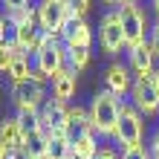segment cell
I'll list each match as a JSON object with an SVG mask.
<instances>
[{"mask_svg": "<svg viewBox=\"0 0 159 159\" xmlns=\"http://www.w3.org/2000/svg\"><path fill=\"white\" fill-rule=\"evenodd\" d=\"M121 107H125V101L119 96L107 90H98L96 96L90 101V125H93V133L101 136V139H113L116 133V125H119V116H121Z\"/></svg>", "mask_w": 159, "mask_h": 159, "instance_id": "obj_1", "label": "cell"}, {"mask_svg": "<svg viewBox=\"0 0 159 159\" xmlns=\"http://www.w3.org/2000/svg\"><path fill=\"white\" fill-rule=\"evenodd\" d=\"M32 64H35V72H41V75L52 84L64 70H67V46H64V41L43 35L38 52L32 55Z\"/></svg>", "mask_w": 159, "mask_h": 159, "instance_id": "obj_2", "label": "cell"}, {"mask_svg": "<svg viewBox=\"0 0 159 159\" xmlns=\"http://www.w3.org/2000/svg\"><path fill=\"white\" fill-rule=\"evenodd\" d=\"M142 139H145V116L127 101V104L121 107V116H119L113 142L119 145V151H127V148L142 145Z\"/></svg>", "mask_w": 159, "mask_h": 159, "instance_id": "obj_3", "label": "cell"}, {"mask_svg": "<svg viewBox=\"0 0 159 159\" xmlns=\"http://www.w3.org/2000/svg\"><path fill=\"white\" fill-rule=\"evenodd\" d=\"M119 23H121V32H125V43L127 46H139L148 41V32H151V20L148 15L142 12L139 3H127V6H119Z\"/></svg>", "mask_w": 159, "mask_h": 159, "instance_id": "obj_4", "label": "cell"}, {"mask_svg": "<svg viewBox=\"0 0 159 159\" xmlns=\"http://www.w3.org/2000/svg\"><path fill=\"white\" fill-rule=\"evenodd\" d=\"M35 15H38V26L43 35L49 38H61L64 26L70 20V9H67V0H38L35 6Z\"/></svg>", "mask_w": 159, "mask_h": 159, "instance_id": "obj_5", "label": "cell"}, {"mask_svg": "<svg viewBox=\"0 0 159 159\" xmlns=\"http://www.w3.org/2000/svg\"><path fill=\"white\" fill-rule=\"evenodd\" d=\"M130 104H133L142 116H156L159 113V84L156 75H136L133 87H130Z\"/></svg>", "mask_w": 159, "mask_h": 159, "instance_id": "obj_6", "label": "cell"}, {"mask_svg": "<svg viewBox=\"0 0 159 159\" xmlns=\"http://www.w3.org/2000/svg\"><path fill=\"white\" fill-rule=\"evenodd\" d=\"M9 101L15 104V110H41L46 101V84L41 81H17L9 87Z\"/></svg>", "mask_w": 159, "mask_h": 159, "instance_id": "obj_7", "label": "cell"}, {"mask_svg": "<svg viewBox=\"0 0 159 159\" xmlns=\"http://www.w3.org/2000/svg\"><path fill=\"white\" fill-rule=\"evenodd\" d=\"M98 43H101V49H104L107 55H119L121 49H127L125 32H121V23H119V12H116V9L104 12V17H101V23H98Z\"/></svg>", "mask_w": 159, "mask_h": 159, "instance_id": "obj_8", "label": "cell"}, {"mask_svg": "<svg viewBox=\"0 0 159 159\" xmlns=\"http://www.w3.org/2000/svg\"><path fill=\"white\" fill-rule=\"evenodd\" d=\"M38 113H41V125H43V133H46V136L67 133V125H70V104H61V101H55V98H46Z\"/></svg>", "mask_w": 159, "mask_h": 159, "instance_id": "obj_9", "label": "cell"}, {"mask_svg": "<svg viewBox=\"0 0 159 159\" xmlns=\"http://www.w3.org/2000/svg\"><path fill=\"white\" fill-rule=\"evenodd\" d=\"M61 41L67 49H93V29H90L87 17L70 15V20L61 32Z\"/></svg>", "mask_w": 159, "mask_h": 159, "instance_id": "obj_10", "label": "cell"}, {"mask_svg": "<svg viewBox=\"0 0 159 159\" xmlns=\"http://www.w3.org/2000/svg\"><path fill=\"white\" fill-rule=\"evenodd\" d=\"M41 41H43V32H41V26H38V20H29V23H23V26H9V43H15L17 49H20L23 55H32L38 52V46H41Z\"/></svg>", "mask_w": 159, "mask_h": 159, "instance_id": "obj_11", "label": "cell"}, {"mask_svg": "<svg viewBox=\"0 0 159 159\" xmlns=\"http://www.w3.org/2000/svg\"><path fill=\"white\" fill-rule=\"evenodd\" d=\"M125 55H127V70L133 72V75H151V72L156 70V64H159L156 52L151 49L148 41L139 43V46H127Z\"/></svg>", "mask_w": 159, "mask_h": 159, "instance_id": "obj_12", "label": "cell"}, {"mask_svg": "<svg viewBox=\"0 0 159 159\" xmlns=\"http://www.w3.org/2000/svg\"><path fill=\"white\" fill-rule=\"evenodd\" d=\"M133 78L136 75H130V70H127V64H110L107 72H104V90L107 93H113V96H130V87H133Z\"/></svg>", "mask_w": 159, "mask_h": 159, "instance_id": "obj_13", "label": "cell"}, {"mask_svg": "<svg viewBox=\"0 0 159 159\" xmlns=\"http://www.w3.org/2000/svg\"><path fill=\"white\" fill-rule=\"evenodd\" d=\"M75 87H78V75L70 70H64L58 78L52 81V98L61 101V104H70L72 98H75Z\"/></svg>", "mask_w": 159, "mask_h": 159, "instance_id": "obj_14", "label": "cell"}, {"mask_svg": "<svg viewBox=\"0 0 159 159\" xmlns=\"http://www.w3.org/2000/svg\"><path fill=\"white\" fill-rule=\"evenodd\" d=\"M93 125H90V110L81 107V104H70V125H67V136L70 142L72 139H78L84 133H90Z\"/></svg>", "mask_w": 159, "mask_h": 159, "instance_id": "obj_15", "label": "cell"}, {"mask_svg": "<svg viewBox=\"0 0 159 159\" xmlns=\"http://www.w3.org/2000/svg\"><path fill=\"white\" fill-rule=\"evenodd\" d=\"M0 142L12 151H20L23 148V133H20V125H17L15 116H6L0 119Z\"/></svg>", "mask_w": 159, "mask_h": 159, "instance_id": "obj_16", "label": "cell"}, {"mask_svg": "<svg viewBox=\"0 0 159 159\" xmlns=\"http://www.w3.org/2000/svg\"><path fill=\"white\" fill-rule=\"evenodd\" d=\"M98 151H101V145H98V136L93 130L78 136V139H72V156L75 159H96Z\"/></svg>", "mask_w": 159, "mask_h": 159, "instance_id": "obj_17", "label": "cell"}, {"mask_svg": "<svg viewBox=\"0 0 159 159\" xmlns=\"http://www.w3.org/2000/svg\"><path fill=\"white\" fill-rule=\"evenodd\" d=\"M15 119H17V125H20L23 139L43 130V125H41V113H38V110H20V113H15Z\"/></svg>", "mask_w": 159, "mask_h": 159, "instance_id": "obj_18", "label": "cell"}, {"mask_svg": "<svg viewBox=\"0 0 159 159\" xmlns=\"http://www.w3.org/2000/svg\"><path fill=\"white\" fill-rule=\"evenodd\" d=\"M49 159H72V142L67 133L49 136Z\"/></svg>", "mask_w": 159, "mask_h": 159, "instance_id": "obj_19", "label": "cell"}, {"mask_svg": "<svg viewBox=\"0 0 159 159\" xmlns=\"http://www.w3.org/2000/svg\"><path fill=\"white\" fill-rule=\"evenodd\" d=\"M90 58H93L90 49H67V70L78 75V72H84L90 67Z\"/></svg>", "mask_w": 159, "mask_h": 159, "instance_id": "obj_20", "label": "cell"}, {"mask_svg": "<svg viewBox=\"0 0 159 159\" xmlns=\"http://www.w3.org/2000/svg\"><path fill=\"white\" fill-rule=\"evenodd\" d=\"M15 55H20V49H17L15 43H3L0 46V72H9V67H12V61H15Z\"/></svg>", "mask_w": 159, "mask_h": 159, "instance_id": "obj_21", "label": "cell"}, {"mask_svg": "<svg viewBox=\"0 0 159 159\" xmlns=\"http://www.w3.org/2000/svg\"><path fill=\"white\" fill-rule=\"evenodd\" d=\"M0 6H3V15H12V12L32 9V0H0Z\"/></svg>", "mask_w": 159, "mask_h": 159, "instance_id": "obj_22", "label": "cell"}, {"mask_svg": "<svg viewBox=\"0 0 159 159\" xmlns=\"http://www.w3.org/2000/svg\"><path fill=\"white\" fill-rule=\"evenodd\" d=\"M90 3H93V0H67V9H70V15L84 17V15L90 12Z\"/></svg>", "mask_w": 159, "mask_h": 159, "instance_id": "obj_23", "label": "cell"}, {"mask_svg": "<svg viewBox=\"0 0 159 159\" xmlns=\"http://www.w3.org/2000/svg\"><path fill=\"white\" fill-rule=\"evenodd\" d=\"M121 159H151V151H148V145H136L121 151Z\"/></svg>", "mask_w": 159, "mask_h": 159, "instance_id": "obj_24", "label": "cell"}, {"mask_svg": "<svg viewBox=\"0 0 159 159\" xmlns=\"http://www.w3.org/2000/svg\"><path fill=\"white\" fill-rule=\"evenodd\" d=\"M148 43H151V49L156 52V58H159V17L151 23V32H148Z\"/></svg>", "mask_w": 159, "mask_h": 159, "instance_id": "obj_25", "label": "cell"}, {"mask_svg": "<svg viewBox=\"0 0 159 159\" xmlns=\"http://www.w3.org/2000/svg\"><path fill=\"white\" fill-rule=\"evenodd\" d=\"M148 151H151V159H159V130L151 133V142H148Z\"/></svg>", "mask_w": 159, "mask_h": 159, "instance_id": "obj_26", "label": "cell"}, {"mask_svg": "<svg viewBox=\"0 0 159 159\" xmlns=\"http://www.w3.org/2000/svg\"><path fill=\"white\" fill-rule=\"evenodd\" d=\"M96 159H121V153L116 151V148H101Z\"/></svg>", "mask_w": 159, "mask_h": 159, "instance_id": "obj_27", "label": "cell"}, {"mask_svg": "<svg viewBox=\"0 0 159 159\" xmlns=\"http://www.w3.org/2000/svg\"><path fill=\"white\" fill-rule=\"evenodd\" d=\"M9 41V23H6V15L0 12V46Z\"/></svg>", "mask_w": 159, "mask_h": 159, "instance_id": "obj_28", "label": "cell"}, {"mask_svg": "<svg viewBox=\"0 0 159 159\" xmlns=\"http://www.w3.org/2000/svg\"><path fill=\"white\" fill-rule=\"evenodd\" d=\"M12 153H15L12 148H6L3 142H0V159H12Z\"/></svg>", "mask_w": 159, "mask_h": 159, "instance_id": "obj_29", "label": "cell"}, {"mask_svg": "<svg viewBox=\"0 0 159 159\" xmlns=\"http://www.w3.org/2000/svg\"><path fill=\"white\" fill-rule=\"evenodd\" d=\"M101 3H107V6H116V9H119V6H125V0H101Z\"/></svg>", "mask_w": 159, "mask_h": 159, "instance_id": "obj_30", "label": "cell"}, {"mask_svg": "<svg viewBox=\"0 0 159 159\" xmlns=\"http://www.w3.org/2000/svg\"><path fill=\"white\" fill-rule=\"evenodd\" d=\"M151 6H153V12H156V17H159V0H151Z\"/></svg>", "mask_w": 159, "mask_h": 159, "instance_id": "obj_31", "label": "cell"}, {"mask_svg": "<svg viewBox=\"0 0 159 159\" xmlns=\"http://www.w3.org/2000/svg\"><path fill=\"white\" fill-rule=\"evenodd\" d=\"M153 75H156V84H159V64H156V70H153Z\"/></svg>", "mask_w": 159, "mask_h": 159, "instance_id": "obj_32", "label": "cell"}, {"mask_svg": "<svg viewBox=\"0 0 159 159\" xmlns=\"http://www.w3.org/2000/svg\"><path fill=\"white\" fill-rule=\"evenodd\" d=\"M127 3H139V0H125V6H127Z\"/></svg>", "mask_w": 159, "mask_h": 159, "instance_id": "obj_33", "label": "cell"}, {"mask_svg": "<svg viewBox=\"0 0 159 159\" xmlns=\"http://www.w3.org/2000/svg\"><path fill=\"white\" fill-rule=\"evenodd\" d=\"M72 159H75V156H72Z\"/></svg>", "mask_w": 159, "mask_h": 159, "instance_id": "obj_34", "label": "cell"}]
</instances>
